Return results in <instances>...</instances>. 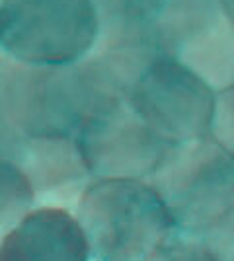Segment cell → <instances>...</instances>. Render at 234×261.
Returning a JSON list of instances; mask_svg holds the SVG:
<instances>
[{"mask_svg": "<svg viewBox=\"0 0 234 261\" xmlns=\"http://www.w3.org/2000/svg\"><path fill=\"white\" fill-rule=\"evenodd\" d=\"M219 10L230 22V25H234V0H219Z\"/></svg>", "mask_w": 234, "mask_h": 261, "instance_id": "obj_17", "label": "cell"}, {"mask_svg": "<svg viewBox=\"0 0 234 261\" xmlns=\"http://www.w3.org/2000/svg\"><path fill=\"white\" fill-rule=\"evenodd\" d=\"M199 238L205 240L217 261H234V213L224 218L219 226H215L211 232Z\"/></svg>", "mask_w": 234, "mask_h": 261, "instance_id": "obj_15", "label": "cell"}, {"mask_svg": "<svg viewBox=\"0 0 234 261\" xmlns=\"http://www.w3.org/2000/svg\"><path fill=\"white\" fill-rule=\"evenodd\" d=\"M35 205V189L22 168L8 158H0V240Z\"/></svg>", "mask_w": 234, "mask_h": 261, "instance_id": "obj_11", "label": "cell"}, {"mask_svg": "<svg viewBox=\"0 0 234 261\" xmlns=\"http://www.w3.org/2000/svg\"><path fill=\"white\" fill-rule=\"evenodd\" d=\"M145 261H217V257L203 238L174 230Z\"/></svg>", "mask_w": 234, "mask_h": 261, "instance_id": "obj_13", "label": "cell"}, {"mask_svg": "<svg viewBox=\"0 0 234 261\" xmlns=\"http://www.w3.org/2000/svg\"><path fill=\"white\" fill-rule=\"evenodd\" d=\"M100 14L92 0H4L0 49L23 65H76L96 47Z\"/></svg>", "mask_w": 234, "mask_h": 261, "instance_id": "obj_4", "label": "cell"}, {"mask_svg": "<svg viewBox=\"0 0 234 261\" xmlns=\"http://www.w3.org/2000/svg\"><path fill=\"white\" fill-rule=\"evenodd\" d=\"M74 215L92 261H145L176 230L148 179H94Z\"/></svg>", "mask_w": 234, "mask_h": 261, "instance_id": "obj_2", "label": "cell"}, {"mask_svg": "<svg viewBox=\"0 0 234 261\" xmlns=\"http://www.w3.org/2000/svg\"><path fill=\"white\" fill-rule=\"evenodd\" d=\"M172 57L191 68L215 92L234 86V25L219 12L207 23L179 39Z\"/></svg>", "mask_w": 234, "mask_h": 261, "instance_id": "obj_9", "label": "cell"}, {"mask_svg": "<svg viewBox=\"0 0 234 261\" xmlns=\"http://www.w3.org/2000/svg\"><path fill=\"white\" fill-rule=\"evenodd\" d=\"M100 14V28L119 23H152L160 16V0H92Z\"/></svg>", "mask_w": 234, "mask_h": 261, "instance_id": "obj_12", "label": "cell"}, {"mask_svg": "<svg viewBox=\"0 0 234 261\" xmlns=\"http://www.w3.org/2000/svg\"><path fill=\"white\" fill-rule=\"evenodd\" d=\"M2 57H4V53L0 51V61H2ZM18 135L20 133L12 129L10 125L4 121L2 113H0V158H8V154L12 150V144H14Z\"/></svg>", "mask_w": 234, "mask_h": 261, "instance_id": "obj_16", "label": "cell"}, {"mask_svg": "<svg viewBox=\"0 0 234 261\" xmlns=\"http://www.w3.org/2000/svg\"><path fill=\"white\" fill-rule=\"evenodd\" d=\"M115 99L96 74L76 65H23L4 53L0 61V113L14 130L76 137L86 121Z\"/></svg>", "mask_w": 234, "mask_h": 261, "instance_id": "obj_1", "label": "cell"}, {"mask_svg": "<svg viewBox=\"0 0 234 261\" xmlns=\"http://www.w3.org/2000/svg\"><path fill=\"white\" fill-rule=\"evenodd\" d=\"M2 2H4V0H0V4H2Z\"/></svg>", "mask_w": 234, "mask_h": 261, "instance_id": "obj_18", "label": "cell"}, {"mask_svg": "<svg viewBox=\"0 0 234 261\" xmlns=\"http://www.w3.org/2000/svg\"><path fill=\"white\" fill-rule=\"evenodd\" d=\"M94 179H148L172 146L141 119L127 99L94 113L76 135Z\"/></svg>", "mask_w": 234, "mask_h": 261, "instance_id": "obj_6", "label": "cell"}, {"mask_svg": "<svg viewBox=\"0 0 234 261\" xmlns=\"http://www.w3.org/2000/svg\"><path fill=\"white\" fill-rule=\"evenodd\" d=\"M219 0H160V16L154 28L172 55L174 45L219 14Z\"/></svg>", "mask_w": 234, "mask_h": 261, "instance_id": "obj_10", "label": "cell"}, {"mask_svg": "<svg viewBox=\"0 0 234 261\" xmlns=\"http://www.w3.org/2000/svg\"><path fill=\"white\" fill-rule=\"evenodd\" d=\"M148 184L184 234L205 236L234 213V158L211 137L172 144Z\"/></svg>", "mask_w": 234, "mask_h": 261, "instance_id": "obj_3", "label": "cell"}, {"mask_svg": "<svg viewBox=\"0 0 234 261\" xmlns=\"http://www.w3.org/2000/svg\"><path fill=\"white\" fill-rule=\"evenodd\" d=\"M0 261H92L74 211L35 205L0 240Z\"/></svg>", "mask_w": 234, "mask_h": 261, "instance_id": "obj_8", "label": "cell"}, {"mask_svg": "<svg viewBox=\"0 0 234 261\" xmlns=\"http://www.w3.org/2000/svg\"><path fill=\"white\" fill-rule=\"evenodd\" d=\"M8 160L18 164L32 181L37 205H57L74 211L94 177L76 137L18 135Z\"/></svg>", "mask_w": 234, "mask_h": 261, "instance_id": "obj_7", "label": "cell"}, {"mask_svg": "<svg viewBox=\"0 0 234 261\" xmlns=\"http://www.w3.org/2000/svg\"><path fill=\"white\" fill-rule=\"evenodd\" d=\"M209 137L234 158V86L217 92Z\"/></svg>", "mask_w": 234, "mask_h": 261, "instance_id": "obj_14", "label": "cell"}, {"mask_svg": "<svg viewBox=\"0 0 234 261\" xmlns=\"http://www.w3.org/2000/svg\"><path fill=\"white\" fill-rule=\"evenodd\" d=\"M0 51H2V49H0Z\"/></svg>", "mask_w": 234, "mask_h": 261, "instance_id": "obj_19", "label": "cell"}, {"mask_svg": "<svg viewBox=\"0 0 234 261\" xmlns=\"http://www.w3.org/2000/svg\"><path fill=\"white\" fill-rule=\"evenodd\" d=\"M217 92L176 57L154 61L135 82L127 101L170 144L209 137Z\"/></svg>", "mask_w": 234, "mask_h": 261, "instance_id": "obj_5", "label": "cell"}]
</instances>
